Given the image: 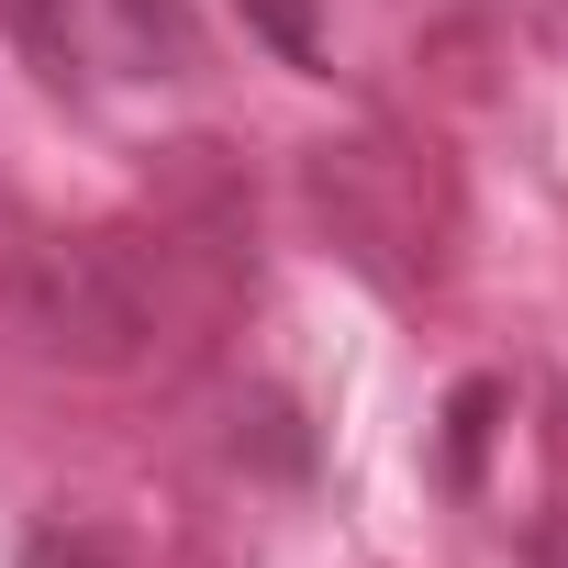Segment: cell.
I'll return each mask as SVG.
<instances>
[{
    "label": "cell",
    "instance_id": "cell-1",
    "mask_svg": "<svg viewBox=\"0 0 568 568\" xmlns=\"http://www.w3.org/2000/svg\"><path fill=\"white\" fill-rule=\"evenodd\" d=\"M23 335L45 357H79V368H123L134 335H145V302L134 278L101 256V245H45L23 267Z\"/></svg>",
    "mask_w": 568,
    "mask_h": 568
}]
</instances>
